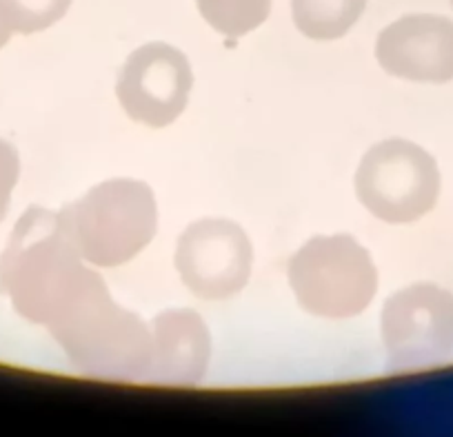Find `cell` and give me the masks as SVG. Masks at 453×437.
<instances>
[{
    "instance_id": "1",
    "label": "cell",
    "mask_w": 453,
    "mask_h": 437,
    "mask_svg": "<svg viewBox=\"0 0 453 437\" xmlns=\"http://www.w3.org/2000/svg\"><path fill=\"white\" fill-rule=\"evenodd\" d=\"M0 294L20 318L50 331L69 364L85 375H150L151 329L109 294L69 240L58 211L29 207L0 256Z\"/></svg>"
},
{
    "instance_id": "2",
    "label": "cell",
    "mask_w": 453,
    "mask_h": 437,
    "mask_svg": "<svg viewBox=\"0 0 453 437\" xmlns=\"http://www.w3.org/2000/svg\"><path fill=\"white\" fill-rule=\"evenodd\" d=\"M58 213L82 260L100 269L134 260L158 231L154 191L134 178L100 182Z\"/></svg>"
},
{
    "instance_id": "3",
    "label": "cell",
    "mask_w": 453,
    "mask_h": 437,
    "mask_svg": "<svg viewBox=\"0 0 453 437\" xmlns=\"http://www.w3.org/2000/svg\"><path fill=\"white\" fill-rule=\"evenodd\" d=\"M287 280L300 309L325 320L356 318L378 294V269L349 234L316 235L291 256Z\"/></svg>"
},
{
    "instance_id": "4",
    "label": "cell",
    "mask_w": 453,
    "mask_h": 437,
    "mask_svg": "<svg viewBox=\"0 0 453 437\" xmlns=\"http://www.w3.org/2000/svg\"><path fill=\"white\" fill-rule=\"evenodd\" d=\"M356 196L378 220L389 225L416 222L425 218L440 198L438 163L411 140H382L360 160Z\"/></svg>"
},
{
    "instance_id": "5",
    "label": "cell",
    "mask_w": 453,
    "mask_h": 437,
    "mask_svg": "<svg viewBox=\"0 0 453 437\" xmlns=\"http://www.w3.org/2000/svg\"><path fill=\"white\" fill-rule=\"evenodd\" d=\"M380 335L394 371L442 362L453 353V294L431 282L400 288L382 307Z\"/></svg>"
},
{
    "instance_id": "6",
    "label": "cell",
    "mask_w": 453,
    "mask_h": 437,
    "mask_svg": "<svg viewBox=\"0 0 453 437\" xmlns=\"http://www.w3.org/2000/svg\"><path fill=\"white\" fill-rule=\"evenodd\" d=\"M173 262L191 294L220 303L247 287L254 266V247L236 222L203 218L180 234Z\"/></svg>"
},
{
    "instance_id": "7",
    "label": "cell",
    "mask_w": 453,
    "mask_h": 437,
    "mask_svg": "<svg viewBox=\"0 0 453 437\" xmlns=\"http://www.w3.org/2000/svg\"><path fill=\"white\" fill-rule=\"evenodd\" d=\"M191 87L194 73L187 56L167 42H147L125 60L116 96L132 120L163 129L185 111Z\"/></svg>"
},
{
    "instance_id": "8",
    "label": "cell",
    "mask_w": 453,
    "mask_h": 437,
    "mask_svg": "<svg viewBox=\"0 0 453 437\" xmlns=\"http://www.w3.org/2000/svg\"><path fill=\"white\" fill-rule=\"evenodd\" d=\"M376 58L389 76L444 85L453 80V20L409 14L378 34Z\"/></svg>"
},
{
    "instance_id": "9",
    "label": "cell",
    "mask_w": 453,
    "mask_h": 437,
    "mask_svg": "<svg viewBox=\"0 0 453 437\" xmlns=\"http://www.w3.org/2000/svg\"><path fill=\"white\" fill-rule=\"evenodd\" d=\"M151 364L147 380L194 387L211 362V335L191 309H167L151 322Z\"/></svg>"
},
{
    "instance_id": "10",
    "label": "cell",
    "mask_w": 453,
    "mask_h": 437,
    "mask_svg": "<svg viewBox=\"0 0 453 437\" xmlns=\"http://www.w3.org/2000/svg\"><path fill=\"white\" fill-rule=\"evenodd\" d=\"M367 0H291L300 34L311 41H338L363 16Z\"/></svg>"
},
{
    "instance_id": "11",
    "label": "cell",
    "mask_w": 453,
    "mask_h": 437,
    "mask_svg": "<svg viewBox=\"0 0 453 437\" xmlns=\"http://www.w3.org/2000/svg\"><path fill=\"white\" fill-rule=\"evenodd\" d=\"M209 27L226 38H241L258 29L272 12V0H196Z\"/></svg>"
},
{
    "instance_id": "12",
    "label": "cell",
    "mask_w": 453,
    "mask_h": 437,
    "mask_svg": "<svg viewBox=\"0 0 453 437\" xmlns=\"http://www.w3.org/2000/svg\"><path fill=\"white\" fill-rule=\"evenodd\" d=\"M72 0H0V16L14 34H36L58 23Z\"/></svg>"
},
{
    "instance_id": "13",
    "label": "cell",
    "mask_w": 453,
    "mask_h": 437,
    "mask_svg": "<svg viewBox=\"0 0 453 437\" xmlns=\"http://www.w3.org/2000/svg\"><path fill=\"white\" fill-rule=\"evenodd\" d=\"M20 156L16 147L0 138V222L5 220L12 204V194L19 185Z\"/></svg>"
},
{
    "instance_id": "14",
    "label": "cell",
    "mask_w": 453,
    "mask_h": 437,
    "mask_svg": "<svg viewBox=\"0 0 453 437\" xmlns=\"http://www.w3.org/2000/svg\"><path fill=\"white\" fill-rule=\"evenodd\" d=\"M12 29L7 27V23L5 20H3V16H0V50H3V47L7 45V42H10V38H12Z\"/></svg>"
}]
</instances>
